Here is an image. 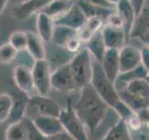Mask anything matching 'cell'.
Here are the masks:
<instances>
[{
  "label": "cell",
  "instance_id": "40",
  "mask_svg": "<svg viewBox=\"0 0 149 140\" xmlns=\"http://www.w3.org/2000/svg\"><path fill=\"white\" fill-rule=\"evenodd\" d=\"M8 1L9 0H0V15H1L2 12L4 11V9L6 8Z\"/></svg>",
  "mask_w": 149,
  "mask_h": 140
},
{
  "label": "cell",
  "instance_id": "12",
  "mask_svg": "<svg viewBox=\"0 0 149 140\" xmlns=\"http://www.w3.org/2000/svg\"><path fill=\"white\" fill-rule=\"evenodd\" d=\"M13 79L19 91L29 95L35 90L32 69L25 64H19L14 68Z\"/></svg>",
  "mask_w": 149,
  "mask_h": 140
},
{
  "label": "cell",
  "instance_id": "18",
  "mask_svg": "<svg viewBox=\"0 0 149 140\" xmlns=\"http://www.w3.org/2000/svg\"><path fill=\"white\" fill-rule=\"evenodd\" d=\"M27 33V45L26 50L29 55L34 59V61H38L46 59V48L44 42L37 34L33 32Z\"/></svg>",
  "mask_w": 149,
  "mask_h": 140
},
{
  "label": "cell",
  "instance_id": "5",
  "mask_svg": "<svg viewBox=\"0 0 149 140\" xmlns=\"http://www.w3.org/2000/svg\"><path fill=\"white\" fill-rule=\"evenodd\" d=\"M61 111L57 102L48 95H31L28 99L25 117L32 120L41 116L59 117Z\"/></svg>",
  "mask_w": 149,
  "mask_h": 140
},
{
  "label": "cell",
  "instance_id": "28",
  "mask_svg": "<svg viewBox=\"0 0 149 140\" xmlns=\"http://www.w3.org/2000/svg\"><path fill=\"white\" fill-rule=\"evenodd\" d=\"M13 106V97L8 93H0V123L8 120Z\"/></svg>",
  "mask_w": 149,
  "mask_h": 140
},
{
  "label": "cell",
  "instance_id": "43",
  "mask_svg": "<svg viewBox=\"0 0 149 140\" xmlns=\"http://www.w3.org/2000/svg\"><path fill=\"white\" fill-rule=\"evenodd\" d=\"M148 127H149V124H148Z\"/></svg>",
  "mask_w": 149,
  "mask_h": 140
},
{
  "label": "cell",
  "instance_id": "3",
  "mask_svg": "<svg viewBox=\"0 0 149 140\" xmlns=\"http://www.w3.org/2000/svg\"><path fill=\"white\" fill-rule=\"evenodd\" d=\"M118 92L121 100L135 113L149 106V84L146 78L126 83Z\"/></svg>",
  "mask_w": 149,
  "mask_h": 140
},
{
  "label": "cell",
  "instance_id": "31",
  "mask_svg": "<svg viewBox=\"0 0 149 140\" xmlns=\"http://www.w3.org/2000/svg\"><path fill=\"white\" fill-rule=\"evenodd\" d=\"M19 51L7 42L0 45V64H8L12 63L17 57Z\"/></svg>",
  "mask_w": 149,
  "mask_h": 140
},
{
  "label": "cell",
  "instance_id": "32",
  "mask_svg": "<svg viewBox=\"0 0 149 140\" xmlns=\"http://www.w3.org/2000/svg\"><path fill=\"white\" fill-rule=\"evenodd\" d=\"M27 128V140H49V137L44 135L36 128L33 120L24 117L23 118Z\"/></svg>",
  "mask_w": 149,
  "mask_h": 140
},
{
  "label": "cell",
  "instance_id": "30",
  "mask_svg": "<svg viewBox=\"0 0 149 140\" xmlns=\"http://www.w3.org/2000/svg\"><path fill=\"white\" fill-rule=\"evenodd\" d=\"M8 43L14 47L18 51L26 50L27 33L24 31H14L8 38Z\"/></svg>",
  "mask_w": 149,
  "mask_h": 140
},
{
  "label": "cell",
  "instance_id": "23",
  "mask_svg": "<svg viewBox=\"0 0 149 140\" xmlns=\"http://www.w3.org/2000/svg\"><path fill=\"white\" fill-rule=\"evenodd\" d=\"M86 43H87V50L92 56V58L98 61L99 63H101L102 57H104V55L107 50L104 38H102V32L101 31L97 32Z\"/></svg>",
  "mask_w": 149,
  "mask_h": 140
},
{
  "label": "cell",
  "instance_id": "27",
  "mask_svg": "<svg viewBox=\"0 0 149 140\" xmlns=\"http://www.w3.org/2000/svg\"><path fill=\"white\" fill-rule=\"evenodd\" d=\"M146 32H149V8L143 9L141 14L136 18L130 36L139 37Z\"/></svg>",
  "mask_w": 149,
  "mask_h": 140
},
{
  "label": "cell",
  "instance_id": "11",
  "mask_svg": "<svg viewBox=\"0 0 149 140\" xmlns=\"http://www.w3.org/2000/svg\"><path fill=\"white\" fill-rule=\"evenodd\" d=\"M87 22V18L85 14L83 13L81 8L77 6V3L74 4V6L69 10L54 20L55 25H63L72 29L78 31L80 28L85 24Z\"/></svg>",
  "mask_w": 149,
  "mask_h": 140
},
{
  "label": "cell",
  "instance_id": "37",
  "mask_svg": "<svg viewBox=\"0 0 149 140\" xmlns=\"http://www.w3.org/2000/svg\"><path fill=\"white\" fill-rule=\"evenodd\" d=\"M146 0H130L132 2L133 8L135 10V13H136V18L141 14V12L143 11V6H144V3H146Z\"/></svg>",
  "mask_w": 149,
  "mask_h": 140
},
{
  "label": "cell",
  "instance_id": "33",
  "mask_svg": "<svg viewBox=\"0 0 149 140\" xmlns=\"http://www.w3.org/2000/svg\"><path fill=\"white\" fill-rule=\"evenodd\" d=\"M104 24L113 26V27H116V28H123L124 29L123 22H122V20H121V18L119 17L118 14L116 13V11L113 12L111 15H109V17L106 19Z\"/></svg>",
  "mask_w": 149,
  "mask_h": 140
},
{
  "label": "cell",
  "instance_id": "15",
  "mask_svg": "<svg viewBox=\"0 0 149 140\" xmlns=\"http://www.w3.org/2000/svg\"><path fill=\"white\" fill-rule=\"evenodd\" d=\"M33 123H35L36 128L47 137H50L64 131L59 117L41 116L33 120Z\"/></svg>",
  "mask_w": 149,
  "mask_h": 140
},
{
  "label": "cell",
  "instance_id": "22",
  "mask_svg": "<svg viewBox=\"0 0 149 140\" xmlns=\"http://www.w3.org/2000/svg\"><path fill=\"white\" fill-rule=\"evenodd\" d=\"M77 36V31L63 25H55L51 41L58 47V48L65 49V46L69 42V40L74 36Z\"/></svg>",
  "mask_w": 149,
  "mask_h": 140
},
{
  "label": "cell",
  "instance_id": "7",
  "mask_svg": "<svg viewBox=\"0 0 149 140\" xmlns=\"http://www.w3.org/2000/svg\"><path fill=\"white\" fill-rule=\"evenodd\" d=\"M31 69L35 90L39 95H48L51 89V73H52L49 62L47 59L35 61Z\"/></svg>",
  "mask_w": 149,
  "mask_h": 140
},
{
  "label": "cell",
  "instance_id": "1",
  "mask_svg": "<svg viewBox=\"0 0 149 140\" xmlns=\"http://www.w3.org/2000/svg\"><path fill=\"white\" fill-rule=\"evenodd\" d=\"M73 107L91 136L94 135L110 108L91 84L81 89L78 100L74 104L73 103Z\"/></svg>",
  "mask_w": 149,
  "mask_h": 140
},
{
  "label": "cell",
  "instance_id": "14",
  "mask_svg": "<svg viewBox=\"0 0 149 140\" xmlns=\"http://www.w3.org/2000/svg\"><path fill=\"white\" fill-rule=\"evenodd\" d=\"M101 64L107 78L115 83L120 74L118 50L107 49L102 57Z\"/></svg>",
  "mask_w": 149,
  "mask_h": 140
},
{
  "label": "cell",
  "instance_id": "9",
  "mask_svg": "<svg viewBox=\"0 0 149 140\" xmlns=\"http://www.w3.org/2000/svg\"><path fill=\"white\" fill-rule=\"evenodd\" d=\"M120 73L128 72L142 64L141 50L132 45H125L118 50Z\"/></svg>",
  "mask_w": 149,
  "mask_h": 140
},
{
  "label": "cell",
  "instance_id": "36",
  "mask_svg": "<svg viewBox=\"0 0 149 140\" xmlns=\"http://www.w3.org/2000/svg\"><path fill=\"white\" fill-rule=\"evenodd\" d=\"M85 1L91 3L92 5H95V6L101 7V8H115L114 6L115 5L111 4L108 2L107 0H85Z\"/></svg>",
  "mask_w": 149,
  "mask_h": 140
},
{
  "label": "cell",
  "instance_id": "6",
  "mask_svg": "<svg viewBox=\"0 0 149 140\" xmlns=\"http://www.w3.org/2000/svg\"><path fill=\"white\" fill-rule=\"evenodd\" d=\"M66 103V106L62 109L59 116L64 131L74 140H90L85 125L74 110L72 100L67 98Z\"/></svg>",
  "mask_w": 149,
  "mask_h": 140
},
{
  "label": "cell",
  "instance_id": "19",
  "mask_svg": "<svg viewBox=\"0 0 149 140\" xmlns=\"http://www.w3.org/2000/svg\"><path fill=\"white\" fill-rule=\"evenodd\" d=\"M104 25V21L99 17L87 19L86 23L77 31V36L82 42H88L97 32L102 30Z\"/></svg>",
  "mask_w": 149,
  "mask_h": 140
},
{
  "label": "cell",
  "instance_id": "10",
  "mask_svg": "<svg viewBox=\"0 0 149 140\" xmlns=\"http://www.w3.org/2000/svg\"><path fill=\"white\" fill-rule=\"evenodd\" d=\"M52 0H24L13 8V15L18 21H24L34 14L41 12Z\"/></svg>",
  "mask_w": 149,
  "mask_h": 140
},
{
  "label": "cell",
  "instance_id": "29",
  "mask_svg": "<svg viewBox=\"0 0 149 140\" xmlns=\"http://www.w3.org/2000/svg\"><path fill=\"white\" fill-rule=\"evenodd\" d=\"M148 76V73L142 64H140L139 66H137L136 68H134L132 70H130L128 72L125 73H120L119 76L118 78V79L123 81V82H130L133 80H136V79H143L146 78Z\"/></svg>",
  "mask_w": 149,
  "mask_h": 140
},
{
  "label": "cell",
  "instance_id": "4",
  "mask_svg": "<svg viewBox=\"0 0 149 140\" xmlns=\"http://www.w3.org/2000/svg\"><path fill=\"white\" fill-rule=\"evenodd\" d=\"M92 56L87 49L80 50L69 61V66L73 74L77 89L91 84L92 75Z\"/></svg>",
  "mask_w": 149,
  "mask_h": 140
},
{
  "label": "cell",
  "instance_id": "24",
  "mask_svg": "<svg viewBox=\"0 0 149 140\" xmlns=\"http://www.w3.org/2000/svg\"><path fill=\"white\" fill-rule=\"evenodd\" d=\"M28 99H29V95L22 92H20V94L16 95L15 98L13 97V106L10 117L8 119L9 123L20 121L24 118Z\"/></svg>",
  "mask_w": 149,
  "mask_h": 140
},
{
  "label": "cell",
  "instance_id": "16",
  "mask_svg": "<svg viewBox=\"0 0 149 140\" xmlns=\"http://www.w3.org/2000/svg\"><path fill=\"white\" fill-rule=\"evenodd\" d=\"M116 11L123 22L126 36H130L136 21V13L130 0H119L116 5Z\"/></svg>",
  "mask_w": 149,
  "mask_h": 140
},
{
  "label": "cell",
  "instance_id": "25",
  "mask_svg": "<svg viewBox=\"0 0 149 140\" xmlns=\"http://www.w3.org/2000/svg\"><path fill=\"white\" fill-rule=\"evenodd\" d=\"M74 3L76 0H52L42 10V12H45L55 20L66 13L74 6Z\"/></svg>",
  "mask_w": 149,
  "mask_h": 140
},
{
  "label": "cell",
  "instance_id": "17",
  "mask_svg": "<svg viewBox=\"0 0 149 140\" xmlns=\"http://www.w3.org/2000/svg\"><path fill=\"white\" fill-rule=\"evenodd\" d=\"M54 26V20L49 15L42 11L36 14L37 35L44 43H49L51 41Z\"/></svg>",
  "mask_w": 149,
  "mask_h": 140
},
{
  "label": "cell",
  "instance_id": "38",
  "mask_svg": "<svg viewBox=\"0 0 149 140\" xmlns=\"http://www.w3.org/2000/svg\"><path fill=\"white\" fill-rule=\"evenodd\" d=\"M49 140H74V139L69 134H67L66 132H65V131H63V132H62V133L57 134L49 137Z\"/></svg>",
  "mask_w": 149,
  "mask_h": 140
},
{
  "label": "cell",
  "instance_id": "21",
  "mask_svg": "<svg viewBox=\"0 0 149 140\" xmlns=\"http://www.w3.org/2000/svg\"><path fill=\"white\" fill-rule=\"evenodd\" d=\"M100 140H132L126 120L119 119Z\"/></svg>",
  "mask_w": 149,
  "mask_h": 140
},
{
  "label": "cell",
  "instance_id": "13",
  "mask_svg": "<svg viewBox=\"0 0 149 140\" xmlns=\"http://www.w3.org/2000/svg\"><path fill=\"white\" fill-rule=\"evenodd\" d=\"M102 35L106 49L119 50L126 45V33L123 28H116L104 24L102 28Z\"/></svg>",
  "mask_w": 149,
  "mask_h": 140
},
{
  "label": "cell",
  "instance_id": "41",
  "mask_svg": "<svg viewBox=\"0 0 149 140\" xmlns=\"http://www.w3.org/2000/svg\"><path fill=\"white\" fill-rule=\"evenodd\" d=\"M107 1L110 2L111 4H113V5H115V6H116V3H118V2L119 1V0H107Z\"/></svg>",
  "mask_w": 149,
  "mask_h": 140
},
{
  "label": "cell",
  "instance_id": "20",
  "mask_svg": "<svg viewBox=\"0 0 149 140\" xmlns=\"http://www.w3.org/2000/svg\"><path fill=\"white\" fill-rule=\"evenodd\" d=\"M76 3L81 8V10L85 14L87 19L91 17H99L104 21H106V19L109 17V15H111L112 13L116 11L115 8H101L88 3L85 1V0H76Z\"/></svg>",
  "mask_w": 149,
  "mask_h": 140
},
{
  "label": "cell",
  "instance_id": "26",
  "mask_svg": "<svg viewBox=\"0 0 149 140\" xmlns=\"http://www.w3.org/2000/svg\"><path fill=\"white\" fill-rule=\"evenodd\" d=\"M5 140H27V128L24 120L8 124L5 134Z\"/></svg>",
  "mask_w": 149,
  "mask_h": 140
},
{
  "label": "cell",
  "instance_id": "35",
  "mask_svg": "<svg viewBox=\"0 0 149 140\" xmlns=\"http://www.w3.org/2000/svg\"><path fill=\"white\" fill-rule=\"evenodd\" d=\"M141 58H142V65L146 68L149 75V46L144 45L141 49Z\"/></svg>",
  "mask_w": 149,
  "mask_h": 140
},
{
  "label": "cell",
  "instance_id": "2",
  "mask_svg": "<svg viewBox=\"0 0 149 140\" xmlns=\"http://www.w3.org/2000/svg\"><path fill=\"white\" fill-rule=\"evenodd\" d=\"M91 85L105 104L115 112H116L120 119L126 120L133 113H135L121 100L119 92L115 87V83L107 78L102 68L101 63L95 59L92 60V75Z\"/></svg>",
  "mask_w": 149,
  "mask_h": 140
},
{
  "label": "cell",
  "instance_id": "8",
  "mask_svg": "<svg viewBox=\"0 0 149 140\" xmlns=\"http://www.w3.org/2000/svg\"><path fill=\"white\" fill-rule=\"evenodd\" d=\"M51 88L61 92H70L77 90L73 74L69 66V63L61 65L52 70L51 73Z\"/></svg>",
  "mask_w": 149,
  "mask_h": 140
},
{
  "label": "cell",
  "instance_id": "42",
  "mask_svg": "<svg viewBox=\"0 0 149 140\" xmlns=\"http://www.w3.org/2000/svg\"><path fill=\"white\" fill-rule=\"evenodd\" d=\"M146 81H147V82H148V84H149V75H148V76L146 78Z\"/></svg>",
  "mask_w": 149,
  "mask_h": 140
},
{
  "label": "cell",
  "instance_id": "34",
  "mask_svg": "<svg viewBox=\"0 0 149 140\" xmlns=\"http://www.w3.org/2000/svg\"><path fill=\"white\" fill-rule=\"evenodd\" d=\"M126 123H127L129 129H132L134 131H137L139 129H141L143 124L142 123V120H140L139 116L136 113H133L128 120H126Z\"/></svg>",
  "mask_w": 149,
  "mask_h": 140
},
{
  "label": "cell",
  "instance_id": "44",
  "mask_svg": "<svg viewBox=\"0 0 149 140\" xmlns=\"http://www.w3.org/2000/svg\"><path fill=\"white\" fill-rule=\"evenodd\" d=\"M148 107H149V106H148Z\"/></svg>",
  "mask_w": 149,
  "mask_h": 140
},
{
  "label": "cell",
  "instance_id": "39",
  "mask_svg": "<svg viewBox=\"0 0 149 140\" xmlns=\"http://www.w3.org/2000/svg\"><path fill=\"white\" fill-rule=\"evenodd\" d=\"M139 37H140V39H141L146 46H149V32L144 33V34L141 35Z\"/></svg>",
  "mask_w": 149,
  "mask_h": 140
}]
</instances>
